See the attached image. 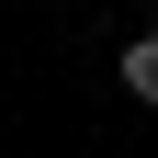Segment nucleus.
<instances>
[{
	"label": "nucleus",
	"mask_w": 158,
	"mask_h": 158,
	"mask_svg": "<svg viewBox=\"0 0 158 158\" xmlns=\"http://www.w3.org/2000/svg\"><path fill=\"white\" fill-rule=\"evenodd\" d=\"M113 68H124V90H135V102H147V113H158V23H147V34H135V45H124V56H113Z\"/></svg>",
	"instance_id": "nucleus-1"
},
{
	"label": "nucleus",
	"mask_w": 158,
	"mask_h": 158,
	"mask_svg": "<svg viewBox=\"0 0 158 158\" xmlns=\"http://www.w3.org/2000/svg\"><path fill=\"white\" fill-rule=\"evenodd\" d=\"M147 11H158V0H147Z\"/></svg>",
	"instance_id": "nucleus-2"
}]
</instances>
